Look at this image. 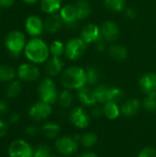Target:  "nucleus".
<instances>
[{
	"mask_svg": "<svg viewBox=\"0 0 156 157\" xmlns=\"http://www.w3.org/2000/svg\"><path fill=\"white\" fill-rule=\"evenodd\" d=\"M19 119H20V116H19L18 114L15 113V114H13V115L9 118V121H10V123H12V124H16V123L18 122Z\"/></svg>",
	"mask_w": 156,
	"mask_h": 157,
	"instance_id": "obj_43",
	"label": "nucleus"
},
{
	"mask_svg": "<svg viewBox=\"0 0 156 157\" xmlns=\"http://www.w3.org/2000/svg\"><path fill=\"white\" fill-rule=\"evenodd\" d=\"M143 108L148 112L156 111V97L146 96L143 101Z\"/></svg>",
	"mask_w": 156,
	"mask_h": 157,
	"instance_id": "obj_34",
	"label": "nucleus"
},
{
	"mask_svg": "<svg viewBox=\"0 0 156 157\" xmlns=\"http://www.w3.org/2000/svg\"><path fill=\"white\" fill-rule=\"evenodd\" d=\"M24 52L27 59L31 63H42L49 59L50 49L43 40L34 37L27 42Z\"/></svg>",
	"mask_w": 156,
	"mask_h": 157,
	"instance_id": "obj_1",
	"label": "nucleus"
},
{
	"mask_svg": "<svg viewBox=\"0 0 156 157\" xmlns=\"http://www.w3.org/2000/svg\"><path fill=\"white\" fill-rule=\"evenodd\" d=\"M103 109H104V116L111 121L118 119L121 114V110L118 103L108 101L104 104Z\"/></svg>",
	"mask_w": 156,
	"mask_h": 157,
	"instance_id": "obj_23",
	"label": "nucleus"
},
{
	"mask_svg": "<svg viewBox=\"0 0 156 157\" xmlns=\"http://www.w3.org/2000/svg\"><path fill=\"white\" fill-rule=\"evenodd\" d=\"M50 53L51 54V56H57V57H61L65 51V44H63L61 40H53L50 47Z\"/></svg>",
	"mask_w": 156,
	"mask_h": 157,
	"instance_id": "obj_31",
	"label": "nucleus"
},
{
	"mask_svg": "<svg viewBox=\"0 0 156 157\" xmlns=\"http://www.w3.org/2000/svg\"><path fill=\"white\" fill-rule=\"evenodd\" d=\"M51 112H52L51 105L42 100H39L29 108V115L32 120L36 121H40L48 119L51 116Z\"/></svg>",
	"mask_w": 156,
	"mask_h": 157,
	"instance_id": "obj_8",
	"label": "nucleus"
},
{
	"mask_svg": "<svg viewBox=\"0 0 156 157\" xmlns=\"http://www.w3.org/2000/svg\"><path fill=\"white\" fill-rule=\"evenodd\" d=\"M25 29L29 35L32 36L33 38L39 37L44 30V21H42L40 17L31 15L26 19Z\"/></svg>",
	"mask_w": 156,
	"mask_h": 157,
	"instance_id": "obj_11",
	"label": "nucleus"
},
{
	"mask_svg": "<svg viewBox=\"0 0 156 157\" xmlns=\"http://www.w3.org/2000/svg\"><path fill=\"white\" fill-rule=\"evenodd\" d=\"M42 134L50 140H53L59 137L61 133V127L55 122H46L41 128Z\"/></svg>",
	"mask_w": 156,
	"mask_h": 157,
	"instance_id": "obj_20",
	"label": "nucleus"
},
{
	"mask_svg": "<svg viewBox=\"0 0 156 157\" xmlns=\"http://www.w3.org/2000/svg\"><path fill=\"white\" fill-rule=\"evenodd\" d=\"M8 110V105L6 101L0 100V117L5 115Z\"/></svg>",
	"mask_w": 156,
	"mask_h": 157,
	"instance_id": "obj_41",
	"label": "nucleus"
},
{
	"mask_svg": "<svg viewBox=\"0 0 156 157\" xmlns=\"http://www.w3.org/2000/svg\"><path fill=\"white\" fill-rule=\"evenodd\" d=\"M79 142L86 148L93 147L97 143V135L94 132H86L82 135V137L79 139Z\"/></svg>",
	"mask_w": 156,
	"mask_h": 157,
	"instance_id": "obj_29",
	"label": "nucleus"
},
{
	"mask_svg": "<svg viewBox=\"0 0 156 157\" xmlns=\"http://www.w3.org/2000/svg\"><path fill=\"white\" fill-rule=\"evenodd\" d=\"M140 87L146 96L156 97V74L147 73L140 79Z\"/></svg>",
	"mask_w": 156,
	"mask_h": 157,
	"instance_id": "obj_13",
	"label": "nucleus"
},
{
	"mask_svg": "<svg viewBox=\"0 0 156 157\" xmlns=\"http://www.w3.org/2000/svg\"><path fill=\"white\" fill-rule=\"evenodd\" d=\"M108 54L111 58L115 61L122 62L125 61L128 57V51L127 49L120 44H113L108 48Z\"/></svg>",
	"mask_w": 156,
	"mask_h": 157,
	"instance_id": "obj_21",
	"label": "nucleus"
},
{
	"mask_svg": "<svg viewBox=\"0 0 156 157\" xmlns=\"http://www.w3.org/2000/svg\"><path fill=\"white\" fill-rule=\"evenodd\" d=\"M141 109V102L137 98H131L126 100L120 107L121 114L126 117L135 116Z\"/></svg>",
	"mask_w": 156,
	"mask_h": 157,
	"instance_id": "obj_19",
	"label": "nucleus"
},
{
	"mask_svg": "<svg viewBox=\"0 0 156 157\" xmlns=\"http://www.w3.org/2000/svg\"><path fill=\"white\" fill-rule=\"evenodd\" d=\"M105 6L113 12H120L123 11L126 7L125 0H105Z\"/></svg>",
	"mask_w": 156,
	"mask_h": 157,
	"instance_id": "obj_28",
	"label": "nucleus"
},
{
	"mask_svg": "<svg viewBox=\"0 0 156 157\" xmlns=\"http://www.w3.org/2000/svg\"><path fill=\"white\" fill-rule=\"evenodd\" d=\"M124 12H125V16L129 18H133L137 15V12L133 7H125Z\"/></svg>",
	"mask_w": 156,
	"mask_h": 157,
	"instance_id": "obj_39",
	"label": "nucleus"
},
{
	"mask_svg": "<svg viewBox=\"0 0 156 157\" xmlns=\"http://www.w3.org/2000/svg\"><path fill=\"white\" fill-rule=\"evenodd\" d=\"M16 76L14 68L7 64L0 65V82H10Z\"/></svg>",
	"mask_w": 156,
	"mask_h": 157,
	"instance_id": "obj_26",
	"label": "nucleus"
},
{
	"mask_svg": "<svg viewBox=\"0 0 156 157\" xmlns=\"http://www.w3.org/2000/svg\"><path fill=\"white\" fill-rule=\"evenodd\" d=\"M74 6L79 19H85L91 14V6L86 0H78Z\"/></svg>",
	"mask_w": 156,
	"mask_h": 157,
	"instance_id": "obj_24",
	"label": "nucleus"
},
{
	"mask_svg": "<svg viewBox=\"0 0 156 157\" xmlns=\"http://www.w3.org/2000/svg\"><path fill=\"white\" fill-rule=\"evenodd\" d=\"M58 101L62 108L69 109L74 104V96L69 89H64L59 94Z\"/></svg>",
	"mask_w": 156,
	"mask_h": 157,
	"instance_id": "obj_25",
	"label": "nucleus"
},
{
	"mask_svg": "<svg viewBox=\"0 0 156 157\" xmlns=\"http://www.w3.org/2000/svg\"><path fill=\"white\" fill-rule=\"evenodd\" d=\"M17 74L20 80L27 82L35 81L40 75V69L34 63H22L18 66Z\"/></svg>",
	"mask_w": 156,
	"mask_h": 157,
	"instance_id": "obj_10",
	"label": "nucleus"
},
{
	"mask_svg": "<svg viewBox=\"0 0 156 157\" xmlns=\"http://www.w3.org/2000/svg\"><path fill=\"white\" fill-rule=\"evenodd\" d=\"M77 97L79 101L85 106H95L97 102L94 90L86 86L77 90Z\"/></svg>",
	"mask_w": 156,
	"mask_h": 157,
	"instance_id": "obj_18",
	"label": "nucleus"
},
{
	"mask_svg": "<svg viewBox=\"0 0 156 157\" xmlns=\"http://www.w3.org/2000/svg\"><path fill=\"white\" fill-rule=\"evenodd\" d=\"M40 8L45 14H55L61 10L62 2L61 0H41Z\"/></svg>",
	"mask_w": 156,
	"mask_h": 157,
	"instance_id": "obj_22",
	"label": "nucleus"
},
{
	"mask_svg": "<svg viewBox=\"0 0 156 157\" xmlns=\"http://www.w3.org/2000/svg\"><path fill=\"white\" fill-rule=\"evenodd\" d=\"M15 3V0H0V6L4 8H8L12 6Z\"/></svg>",
	"mask_w": 156,
	"mask_h": 157,
	"instance_id": "obj_42",
	"label": "nucleus"
},
{
	"mask_svg": "<svg viewBox=\"0 0 156 157\" xmlns=\"http://www.w3.org/2000/svg\"><path fill=\"white\" fill-rule=\"evenodd\" d=\"M9 157H33L34 150L32 146L22 139H17L13 141L8 146Z\"/></svg>",
	"mask_w": 156,
	"mask_h": 157,
	"instance_id": "obj_7",
	"label": "nucleus"
},
{
	"mask_svg": "<svg viewBox=\"0 0 156 157\" xmlns=\"http://www.w3.org/2000/svg\"><path fill=\"white\" fill-rule=\"evenodd\" d=\"M7 132V125L6 123L0 119V138H3Z\"/></svg>",
	"mask_w": 156,
	"mask_h": 157,
	"instance_id": "obj_40",
	"label": "nucleus"
},
{
	"mask_svg": "<svg viewBox=\"0 0 156 157\" xmlns=\"http://www.w3.org/2000/svg\"><path fill=\"white\" fill-rule=\"evenodd\" d=\"M60 16L65 26L72 28L77 23L78 16L75 9V6L73 5H65L60 10Z\"/></svg>",
	"mask_w": 156,
	"mask_h": 157,
	"instance_id": "obj_15",
	"label": "nucleus"
},
{
	"mask_svg": "<svg viewBox=\"0 0 156 157\" xmlns=\"http://www.w3.org/2000/svg\"><path fill=\"white\" fill-rule=\"evenodd\" d=\"M93 109H92V115L94 117H97V118H99L101 116L104 115V109L103 107H100V106H93Z\"/></svg>",
	"mask_w": 156,
	"mask_h": 157,
	"instance_id": "obj_38",
	"label": "nucleus"
},
{
	"mask_svg": "<svg viewBox=\"0 0 156 157\" xmlns=\"http://www.w3.org/2000/svg\"><path fill=\"white\" fill-rule=\"evenodd\" d=\"M38 93L40 98V100L50 105L55 103L59 97L56 85L50 77H46L40 81L38 86Z\"/></svg>",
	"mask_w": 156,
	"mask_h": 157,
	"instance_id": "obj_3",
	"label": "nucleus"
},
{
	"mask_svg": "<svg viewBox=\"0 0 156 157\" xmlns=\"http://www.w3.org/2000/svg\"><path fill=\"white\" fill-rule=\"evenodd\" d=\"M5 44L13 56H17L26 47V37L21 31L12 30L6 35Z\"/></svg>",
	"mask_w": 156,
	"mask_h": 157,
	"instance_id": "obj_4",
	"label": "nucleus"
},
{
	"mask_svg": "<svg viewBox=\"0 0 156 157\" xmlns=\"http://www.w3.org/2000/svg\"><path fill=\"white\" fill-rule=\"evenodd\" d=\"M86 43L80 38H73L70 39L65 44L64 54L67 59L74 61L79 59L86 49Z\"/></svg>",
	"mask_w": 156,
	"mask_h": 157,
	"instance_id": "obj_6",
	"label": "nucleus"
},
{
	"mask_svg": "<svg viewBox=\"0 0 156 157\" xmlns=\"http://www.w3.org/2000/svg\"><path fill=\"white\" fill-rule=\"evenodd\" d=\"M63 66L64 63L61 59V57L51 56L46 61L45 71L49 76H56L62 72Z\"/></svg>",
	"mask_w": 156,
	"mask_h": 157,
	"instance_id": "obj_17",
	"label": "nucleus"
},
{
	"mask_svg": "<svg viewBox=\"0 0 156 157\" xmlns=\"http://www.w3.org/2000/svg\"><path fill=\"white\" fill-rule=\"evenodd\" d=\"M137 157H156V150L153 147L143 148Z\"/></svg>",
	"mask_w": 156,
	"mask_h": 157,
	"instance_id": "obj_36",
	"label": "nucleus"
},
{
	"mask_svg": "<svg viewBox=\"0 0 156 157\" xmlns=\"http://www.w3.org/2000/svg\"><path fill=\"white\" fill-rule=\"evenodd\" d=\"M93 90H94V93H95L97 102L105 104L107 102V95H108V87L105 85H98Z\"/></svg>",
	"mask_w": 156,
	"mask_h": 157,
	"instance_id": "obj_33",
	"label": "nucleus"
},
{
	"mask_svg": "<svg viewBox=\"0 0 156 157\" xmlns=\"http://www.w3.org/2000/svg\"><path fill=\"white\" fill-rule=\"evenodd\" d=\"M61 83L65 89L69 90L84 87L87 84L86 70L76 65L68 67L61 75Z\"/></svg>",
	"mask_w": 156,
	"mask_h": 157,
	"instance_id": "obj_2",
	"label": "nucleus"
},
{
	"mask_svg": "<svg viewBox=\"0 0 156 157\" xmlns=\"http://www.w3.org/2000/svg\"><path fill=\"white\" fill-rule=\"evenodd\" d=\"M39 131H40L39 128L37 126H34V125H29V126L26 127V129H25V132L29 136H34V135H36L39 132Z\"/></svg>",
	"mask_w": 156,
	"mask_h": 157,
	"instance_id": "obj_37",
	"label": "nucleus"
},
{
	"mask_svg": "<svg viewBox=\"0 0 156 157\" xmlns=\"http://www.w3.org/2000/svg\"><path fill=\"white\" fill-rule=\"evenodd\" d=\"M124 97L123 91L119 87H108V95H107V102H114L119 103L122 100Z\"/></svg>",
	"mask_w": 156,
	"mask_h": 157,
	"instance_id": "obj_27",
	"label": "nucleus"
},
{
	"mask_svg": "<svg viewBox=\"0 0 156 157\" xmlns=\"http://www.w3.org/2000/svg\"><path fill=\"white\" fill-rule=\"evenodd\" d=\"M64 25L60 14H51L44 20V30L49 33H56Z\"/></svg>",
	"mask_w": 156,
	"mask_h": 157,
	"instance_id": "obj_16",
	"label": "nucleus"
},
{
	"mask_svg": "<svg viewBox=\"0 0 156 157\" xmlns=\"http://www.w3.org/2000/svg\"><path fill=\"white\" fill-rule=\"evenodd\" d=\"M86 81L89 85H96L100 79V72L95 67H87L86 69Z\"/></svg>",
	"mask_w": 156,
	"mask_h": 157,
	"instance_id": "obj_32",
	"label": "nucleus"
},
{
	"mask_svg": "<svg viewBox=\"0 0 156 157\" xmlns=\"http://www.w3.org/2000/svg\"><path fill=\"white\" fill-rule=\"evenodd\" d=\"M101 38L106 41H115L120 35V29L118 25L111 21H105L100 27Z\"/></svg>",
	"mask_w": 156,
	"mask_h": 157,
	"instance_id": "obj_12",
	"label": "nucleus"
},
{
	"mask_svg": "<svg viewBox=\"0 0 156 157\" xmlns=\"http://www.w3.org/2000/svg\"><path fill=\"white\" fill-rule=\"evenodd\" d=\"M21 92V85L18 81H11L6 88V96L10 98H17Z\"/></svg>",
	"mask_w": 156,
	"mask_h": 157,
	"instance_id": "obj_30",
	"label": "nucleus"
},
{
	"mask_svg": "<svg viewBox=\"0 0 156 157\" xmlns=\"http://www.w3.org/2000/svg\"><path fill=\"white\" fill-rule=\"evenodd\" d=\"M78 137L63 136L57 138L54 147L57 153L63 156L74 155L78 150Z\"/></svg>",
	"mask_w": 156,
	"mask_h": 157,
	"instance_id": "obj_5",
	"label": "nucleus"
},
{
	"mask_svg": "<svg viewBox=\"0 0 156 157\" xmlns=\"http://www.w3.org/2000/svg\"><path fill=\"white\" fill-rule=\"evenodd\" d=\"M24 3H27V4H34V3H36L38 0H22Z\"/></svg>",
	"mask_w": 156,
	"mask_h": 157,
	"instance_id": "obj_45",
	"label": "nucleus"
},
{
	"mask_svg": "<svg viewBox=\"0 0 156 157\" xmlns=\"http://www.w3.org/2000/svg\"><path fill=\"white\" fill-rule=\"evenodd\" d=\"M77 157H98V155L93 152H85V153H82L81 155H79Z\"/></svg>",
	"mask_w": 156,
	"mask_h": 157,
	"instance_id": "obj_44",
	"label": "nucleus"
},
{
	"mask_svg": "<svg viewBox=\"0 0 156 157\" xmlns=\"http://www.w3.org/2000/svg\"><path fill=\"white\" fill-rule=\"evenodd\" d=\"M101 38L100 28L96 24H86L81 31V39L86 43H96Z\"/></svg>",
	"mask_w": 156,
	"mask_h": 157,
	"instance_id": "obj_14",
	"label": "nucleus"
},
{
	"mask_svg": "<svg viewBox=\"0 0 156 157\" xmlns=\"http://www.w3.org/2000/svg\"><path fill=\"white\" fill-rule=\"evenodd\" d=\"M33 157H55L51 149L46 145H40L34 150V156Z\"/></svg>",
	"mask_w": 156,
	"mask_h": 157,
	"instance_id": "obj_35",
	"label": "nucleus"
},
{
	"mask_svg": "<svg viewBox=\"0 0 156 157\" xmlns=\"http://www.w3.org/2000/svg\"><path fill=\"white\" fill-rule=\"evenodd\" d=\"M71 123L78 129H86L90 124V116L81 107L74 109L69 115Z\"/></svg>",
	"mask_w": 156,
	"mask_h": 157,
	"instance_id": "obj_9",
	"label": "nucleus"
}]
</instances>
